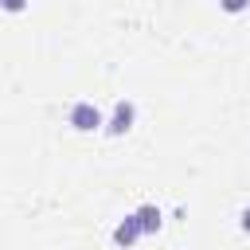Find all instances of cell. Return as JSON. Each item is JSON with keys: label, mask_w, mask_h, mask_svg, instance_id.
I'll list each match as a JSON object with an SVG mask.
<instances>
[{"label": "cell", "mask_w": 250, "mask_h": 250, "mask_svg": "<svg viewBox=\"0 0 250 250\" xmlns=\"http://www.w3.org/2000/svg\"><path fill=\"white\" fill-rule=\"evenodd\" d=\"M66 121H70V129H78V133L105 129V117H102V109H98L94 102H74V105L66 109Z\"/></svg>", "instance_id": "6da1fadb"}, {"label": "cell", "mask_w": 250, "mask_h": 250, "mask_svg": "<svg viewBox=\"0 0 250 250\" xmlns=\"http://www.w3.org/2000/svg\"><path fill=\"white\" fill-rule=\"evenodd\" d=\"M4 4V12H23L27 8V0H0Z\"/></svg>", "instance_id": "8992f818"}, {"label": "cell", "mask_w": 250, "mask_h": 250, "mask_svg": "<svg viewBox=\"0 0 250 250\" xmlns=\"http://www.w3.org/2000/svg\"><path fill=\"white\" fill-rule=\"evenodd\" d=\"M219 8H223V12H230V16H238V12H246V8H250V0H219Z\"/></svg>", "instance_id": "5b68a950"}, {"label": "cell", "mask_w": 250, "mask_h": 250, "mask_svg": "<svg viewBox=\"0 0 250 250\" xmlns=\"http://www.w3.org/2000/svg\"><path fill=\"white\" fill-rule=\"evenodd\" d=\"M133 121H137V105L121 98V102L113 105V113L105 117V133H109V137H125V133L133 129Z\"/></svg>", "instance_id": "7a4b0ae2"}, {"label": "cell", "mask_w": 250, "mask_h": 250, "mask_svg": "<svg viewBox=\"0 0 250 250\" xmlns=\"http://www.w3.org/2000/svg\"><path fill=\"white\" fill-rule=\"evenodd\" d=\"M137 219H141V230H145V234H156V230L164 227V215H160V207H156V203L137 207Z\"/></svg>", "instance_id": "277c9868"}, {"label": "cell", "mask_w": 250, "mask_h": 250, "mask_svg": "<svg viewBox=\"0 0 250 250\" xmlns=\"http://www.w3.org/2000/svg\"><path fill=\"white\" fill-rule=\"evenodd\" d=\"M141 234H145V230H141V219H137V211H133V215H125V219L113 227V242H117L121 250H129V246H133Z\"/></svg>", "instance_id": "3957f363"}, {"label": "cell", "mask_w": 250, "mask_h": 250, "mask_svg": "<svg viewBox=\"0 0 250 250\" xmlns=\"http://www.w3.org/2000/svg\"><path fill=\"white\" fill-rule=\"evenodd\" d=\"M238 227L250 234V207H242V211H238Z\"/></svg>", "instance_id": "52a82bcc"}]
</instances>
